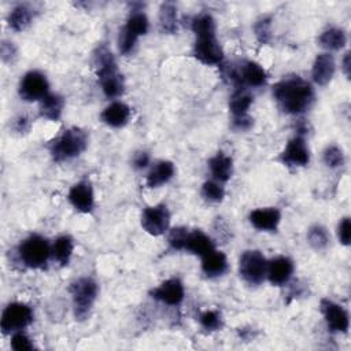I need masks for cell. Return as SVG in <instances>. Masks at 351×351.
<instances>
[{"label":"cell","instance_id":"6da1fadb","mask_svg":"<svg viewBox=\"0 0 351 351\" xmlns=\"http://www.w3.org/2000/svg\"><path fill=\"white\" fill-rule=\"evenodd\" d=\"M271 96L282 112L300 115L314 103L313 85L300 75H289L277 81L271 88Z\"/></svg>","mask_w":351,"mask_h":351},{"label":"cell","instance_id":"7a4b0ae2","mask_svg":"<svg viewBox=\"0 0 351 351\" xmlns=\"http://www.w3.org/2000/svg\"><path fill=\"white\" fill-rule=\"evenodd\" d=\"M88 140V133L78 126L64 129L48 145L52 160L62 163L80 156L86 149Z\"/></svg>","mask_w":351,"mask_h":351},{"label":"cell","instance_id":"3957f363","mask_svg":"<svg viewBox=\"0 0 351 351\" xmlns=\"http://www.w3.org/2000/svg\"><path fill=\"white\" fill-rule=\"evenodd\" d=\"M16 252L21 263L33 270L47 269L48 261L52 256L49 241L38 233H32L23 239L19 243Z\"/></svg>","mask_w":351,"mask_h":351},{"label":"cell","instance_id":"277c9868","mask_svg":"<svg viewBox=\"0 0 351 351\" xmlns=\"http://www.w3.org/2000/svg\"><path fill=\"white\" fill-rule=\"evenodd\" d=\"M69 292L71 295L75 319H86L99 296V284L92 277H80L69 285Z\"/></svg>","mask_w":351,"mask_h":351},{"label":"cell","instance_id":"5b68a950","mask_svg":"<svg viewBox=\"0 0 351 351\" xmlns=\"http://www.w3.org/2000/svg\"><path fill=\"white\" fill-rule=\"evenodd\" d=\"M267 259L259 250H245L239 258V274L248 285H261L266 280Z\"/></svg>","mask_w":351,"mask_h":351},{"label":"cell","instance_id":"8992f818","mask_svg":"<svg viewBox=\"0 0 351 351\" xmlns=\"http://www.w3.org/2000/svg\"><path fill=\"white\" fill-rule=\"evenodd\" d=\"M229 80L233 81L236 88H261L266 85V70L254 60H245L236 67H230L228 71Z\"/></svg>","mask_w":351,"mask_h":351},{"label":"cell","instance_id":"52a82bcc","mask_svg":"<svg viewBox=\"0 0 351 351\" xmlns=\"http://www.w3.org/2000/svg\"><path fill=\"white\" fill-rule=\"evenodd\" d=\"M34 319L32 307L22 302H12L7 304L1 313L0 328L3 335H11L18 330H23Z\"/></svg>","mask_w":351,"mask_h":351},{"label":"cell","instance_id":"ba28073f","mask_svg":"<svg viewBox=\"0 0 351 351\" xmlns=\"http://www.w3.org/2000/svg\"><path fill=\"white\" fill-rule=\"evenodd\" d=\"M170 211L166 203L147 206L141 211L140 225L143 230L154 237L165 234L170 228Z\"/></svg>","mask_w":351,"mask_h":351},{"label":"cell","instance_id":"9c48e42d","mask_svg":"<svg viewBox=\"0 0 351 351\" xmlns=\"http://www.w3.org/2000/svg\"><path fill=\"white\" fill-rule=\"evenodd\" d=\"M49 93V82L44 73L29 70L19 81L18 95L23 101H41Z\"/></svg>","mask_w":351,"mask_h":351},{"label":"cell","instance_id":"30bf717a","mask_svg":"<svg viewBox=\"0 0 351 351\" xmlns=\"http://www.w3.org/2000/svg\"><path fill=\"white\" fill-rule=\"evenodd\" d=\"M192 53L195 59L206 66H221L223 62V49L217 40V34L196 37Z\"/></svg>","mask_w":351,"mask_h":351},{"label":"cell","instance_id":"8fae6325","mask_svg":"<svg viewBox=\"0 0 351 351\" xmlns=\"http://www.w3.org/2000/svg\"><path fill=\"white\" fill-rule=\"evenodd\" d=\"M280 160L287 167H304L310 162V149L304 136L295 134L291 137L280 154Z\"/></svg>","mask_w":351,"mask_h":351},{"label":"cell","instance_id":"7c38bea8","mask_svg":"<svg viewBox=\"0 0 351 351\" xmlns=\"http://www.w3.org/2000/svg\"><path fill=\"white\" fill-rule=\"evenodd\" d=\"M319 310L328 329L333 333H347L350 328L348 311L339 303L324 298L319 302Z\"/></svg>","mask_w":351,"mask_h":351},{"label":"cell","instance_id":"4fadbf2b","mask_svg":"<svg viewBox=\"0 0 351 351\" xmlns=\"http://www.w3.org/2000/svg\"><path fill=\"white\" fill-rule=\"evenodd\" d=\"M149 296L163 304L177 307L184 302L185 288L178 277H171L162 281L158 287L149 291Z\"/></svg>","mask_w":351,"mask_h":351},{"label":"cell","instance_id":"5bb4252c","mask_svg":"<svg viewBox=\"0 0 351 351\" xmlns=\"http://www.w3.org/2000/svg\"><path fill=\"white\" fill-rule=\"evenodd\" d=\"M67 200L78 213L89 214L95 208V192L88 178L75 182L67 193Z\"/></svg>","mask_w":351,"mask_h":351},{"label":"cell","instance_id":"9a60e30c","mask_svg":"<svg viewBox=\"0 0 351 351\" xmlns=\"http://www.w3.org/2000/svg\"><path fill=\"white\" fill-rule=\"evenodd\" d=\"M295 271L293 261L289 256L278 255L270 261H267L266 278L274 287L287 285Z\"/></svg>","mask_w":351,"mask_h":351},{"label":"cell","instance_id":"2e32d148","mask_svg":"<svg viewBox=\"0 0 351 351\" xmlns=\"http://www.w3.org/2000/svg\"><path fill=\"white\" fill-rule=\"evenodd\" d=\"M248 221L259 232H277L281 211L277 207H259L250 213Z\"/></svg>","mask_w":351,"mask_h":351},{"label":"cell","instance_id":"e0dca14e","mask_svg":"<svg viewBox=\"0 0 351 351\" xmlns=\"http://www.w3.org/2000/svg\"><path fill=\"white\" fill-rule=\"evenodd\" d=\"M335 71H336V62L332 53L322 52L315 56L311 67V78L314 84L319 86L328 85L332 81Z\"/></svg>","mask_w":351,"mask_h":351},{"label":"cell","instance_id":"ac0fdd59","mask_svg":"<svg viewBox=\"0 0 351 351\" xmlns=\"http://www.w3.org/2000/svg\"><path fill=\"white\" fill-rule=\"evenodd\" d=\"M130 115H132L130 107L126 103L117 100V101L110 103L101 111L100 119L107 126L114 128V129H119V128H123L129 122Z\"/></svg>","mask_w":351,"mask_h":351},{"label":"cell","instance_id":"d6986e66","mask_svg":"<svg viewBox=\"0 0 351 351\" xmlns=\"http://www.w3.org/2000/svg\"><path fill=\"white\" fill-rule=\"evenodd\" d=\"M213 250H215V243L207 233H204L200 229H192V230L188 229L182 251H186L203 258Z\"/></svg>","mask_w":351,"mask_h":351},{"label":"cell","instance_id":"ffe728a7","mask_svg":"<svg viewBox=\"0 0 351 351\" xmlns=\"http://www.w3.org/2000/svg\"><path fill=\"white\" fill-rule=\"evenodd\" d=\"M200 267L206 277L217 278V277L223 276L228 271L229 263H228L226 255L222 251H218L215 248L202 258Z\"/></svg>","mask_w":351,"mask_h":351},{"label":"cell","instance_id":"44dd1931","mask_svg":"<svg viewBox=\"0 0 351 351\" xmlns=\"http://www.w3.org/2000/svg\"><path fill=\"white\" fill-rule=\"evenodd\" d=\"M92 64H93V69H95V73H96L97 78H101V77H106L108 74H112V73L118 71L115 58H114L111 49L104 44L99 45L93 51Z\"/></svg>","mask_w":351,"mask_h":351},{"label":"cell","instance_id":"7402d4cb","mask_svg":"<svg viewBox=\"0 0 351 351\" xmlns=\"http://www.w3.org/2000/svg\"><path fill=\"white\" fill-rule=\"evenodd\" d=\"M176 174V167L171 160H158L145 176L148 188H159L167 184Z\"/></svg>","mask_w":351,"mask_h":351},{"label":"cell","instance_id":"603a6c76","mask_svg":"<svg viewBox=\"0 0 351 351\" xmlns=\"http://www.w3.org/2000/svg\"><path fill=\"white\" fill-rule=\"evenodd\" d=\"M64 110V97L59 93L49 92L40 103H38V117L41 119L58 122Z\"/></svg>","mask_w":351,"mask_h":351},{"label":"cell","instance_id":"cb8c5ba5","mask_svg":"<svg viewBox=\"0 0 351 351\" xmlns=\"http://www.w3.org/2000/svg\"><path fill=\"white\" fill-rule=\"evenodd\" d=\"M208 169L213 176V180L225 184L232 178L233 159L223 152H217L214 156L208 159Z\"/></svg>","mask_w":351,"mask_h":351},{"label":"cell","instance_id":"d4e9b609","mask_svg":"<svg viewBox=\"0 0 351 351\" xmlns=\"http://www.w3.org/2000/svg\"><path fill=\"white\" fill-rule=\"evenodd\" d=\"M318 44L329 53L333 51H340L347 44V34L343 29L332 26L321 32L318 36Z\"/></svg>","mask_w":351,"mask_h":351},{"label":"cell","instance_id":"484cf974","mask_svg":"<svg viewBox=\"0 0 351 351\" xmlns=\"http://www.w3.org/2000/svg\"><path fill=\"white\" fill-rule=\"evenodd\" d=\"M73 251H74V240L69 234H62L56 237L51 244L52 259L56 261L60 266H67L70 263Z\"/></svg>","mask_w":351,"mask_h":351},{"label":"cell","instance_id":"4316f807","mask_svg":"<svg viewBox=\"0 0 351 351\" xmlns=\"http://www.w3.org/2000/svg\"><path fill=\"white\" fill-rule=\"evenodd\" d=\"M158 25L162 33L174 34L178 27V18H177V7L171 1L162 3L159 7L158 14Z\"/></svg>","mask_w":351,"mask_h":351},{"label":"cell","instance_id":"83f0119b","mask_svg":"<svg viewBox=\"0 0 351 351\" xmlns=\"http://www.w3.org/2000/svg\"><path fill=\"white\" fill-rule=\"evenodd\" d=\"M254 101V96L247 88H236L229 99V111L232 117L245 115Z\"/></svg>","mask_w":351,"mask_h":351},{"label":"cell","instance_id":"f1b7e54d","mask_svg":"<svg viewBox=\"0 0 351 351\" xmlns=\"http://www.w3.org/2000/svg\"><path fill=\"white\" fill-rule=\"evenodd\" d=\"M33 21V11L29 5L26 4H18L15 5L8 16H7V22L8 26L14 30V32H23Z\"/></svg>","mask_w":351,"mask_h":351},{"label":"cell","instance_id":"f546056e","mask_svg":"<svg viewBox=\"0 0 351 351\" xmlns=\"http://www.w3.org/2000/svg\"><path fill=\"white\" fill-rule=\"evenodd\" d=\"M123 29L129 32L132 36H134L136 38H140L141 36H145L148 33V29H149L148 16L143 10H133L128 16L123 25Z\"/></svg>","mask_w":351,"mask_h":351},{"label":"cell","instance_id":"4dcf8cb0","mask_svg":"<svg viewBox=\"0 0 351 351\" xmlns=\"http://www.w3.org/2000/svg\"><path fill=\"white\" fill-rule=\"evenodd\" d=\"M99 80H100L101 90L107 99H118L123 95L125 81H123L122 74H119L118 71L108 74L106 77H101Z\"/></svg>","mask_w":351,"mask_h":351},{"label":"cell","instance_id":"1f68e13d","mask_svg":"<svg viewBox=\"0 0 351 351\" xmlns=\"http://www.w3.org/2000/svg\"><path fill=\"white\" fill-rule=\"evenodd\" d=\"M307 241L311 245V248H314L315 251H322L329 245L330 241V236L329 232L325 226H322L321 223H314L308 228L307 230Z\"/></svg>","mask_w":351,"mask_h":351},{"label":"cell","instance_id":"d6a6232c","mask_svg":"<svg viewBox=\"0 0 351 351\" xmlns=\"http://www.w3.org/2000/svg\"><path fill=\"white\" fill-rule=\"evenodd\" d=\"M191 29H192V32L195 33V37L215 34V32H217L215 19L213 18L211 14L202 12V14L196 15V16L192 19V22H191Z\"/></svg>","mask_w":351,"mask_h":351},{"label":"cell","instance_id":"836d02e7","mask_svg":"<svg viewBox=\"0 0 351 351\" xmlns=\"http://www.w3.org/2000/svg\"><path fill=\"white\" fill-rule=\"evenodd\" d=\"M197 319H199L200 326L207 332H215V330H219L223 326L222 314L215 308L202 311L199 314Z\"/></svg>","mask_w":351,"mask_h":351},{"label":"cell","instance_id":"e575fe53","mask_svg":"<svg viewBox=\"0 0 351 351\" xmlns=\"http://www.w3.org/2000/svg\"><path fill=\"white\" fill-rule=\"evenodd\" d=\"M202 196L208 203H219L225 197L223 184L215 180H207L202 185Z\"/></svg>","mask_w":351,"mask_h":351},{"label":"cell","instance_id":"d590c367","mask_svg":"<svg viewBox=\"0 0 351 351\" xmlns=\"http://www.w3.org/2000/svg\"><path fill=\"white\" fill-rule=\"evenodd\" d=\"M322 162L329 169H339L344 165L346 158L343 149L337 145H328L322 152Z\"/></svg>","mask_w":351,"mask_h":351},{"label":"cell","instance_id":"8d00e7d4","mask_svg":"<svg viewBox=\"0 0 351 351\" xmlns=\"http://www.w3.org/2000/svg\"><path fill=\"white\" fill-rule=\"evenodd\" d=\"M254 33L261 44H269L271 40V16L263 15L256 19L254 25Z\"/></svg>","mask_w":351,"mask_h":351},{"label":"cell","instance_id":"74e56055","mask_svg":"<svg viewBox=\"0 0 351 351\" xmlns=\"http://www.w3.org/2000/svg\"><path fill=\"white\" fill-rule=\"evenodd\" d=\"M186 233H188V228L185 226H177L173 228L169 232L167 236V244L173 251H182L184 250V243L186 239Z\"/></svg>","mask_w":351,"mask_h":351},{"label":"cell","instance_id":"f35d334b","mask_svg":"<svg viewBox=\"0 0 351 351\" xmlns=\"http://www.w3.org/2000/svg\"><path fill=\"white\" fill-rule=\"evenodd\" d=\"M11 348L15 351H30L34 350V344L32 339L22 330L14 332L11 336Z\"/></svg>","mask_w":351,"mask_h":351},{"label":"cell","instance_id":"ab89813d","mask_svg":"<svg viewBox=\"0 0 351 351\" xmlns=\"http://www.w3.org/2000/svg\"><path fill=\"white\" fill-rule=\"evenodd\" d=\"M337 239L339 243L343 245H350L351 243V222H350V217H344L339 221L337 223Z\"/></svg>","mask_w":351,"mask_h":351},{"label":"cell","instance_id":"60d3db41","mask_svg":"<svg viewBox=\"0 0 351 351\" xmlns=\"http://www.w3.org/2000/svg\"><path fill=\"white\" fill-rule=\"evenodd\" d=\"M252 125H254V118L250 114L232 117V129H234L236 132H247L252 128Z\"/></svg>","mask_w":351,"mask_h":351},{"label":"cell","instance_id":"b9f144b4","mask_svg":"<svg viewBox=\"0 0 351 351\" xmlns=\"http://www.w3.org/2000/svg\"><path fill=\"white\" fill-rule=\"evenodd\" d=\"M149 162H151V156L147 151H137L132 158V166L136 170H143V169L148 167Z\"/></svg>","mask_w":351,"mask_h":351},{"label":"cell","instance_id":"7bdbcfd3","mask_svg":"<svg viewBox=\"0 0 351 351\" xmlns=\"http://www.w3.org/2000/svg\"><path fill=\"white\" fill-rule=\"evenodd\" d=\"M0 53H1L3 62H5V63H12L14 59L16 58V48H15V45H14L12 43H10V41H3V43H1V51H0Z\"/></svg>","mask_w":351,"mask_h":351},{"label":"cell","instance_id":"ee69618b","mask_svg":"<svg viewBox=\"0 0 351 351\" xmlns=\"http://www.w3.org/2000/svg\"><path fill=\"white\" fill-rule=\"evenodd\" d=\"M341 70L347 78H350V71H351V55L350 51H347L341 59Z\"/></svg>","mask_w":351,"mask_h":351},{"label":"cell","instance_id":"f6af8a7d","mask_svg":"<svg viewBox=\"0 0 351 351\" xmlns=\"http://www.w3.org/2000/svg\"><path fill=\"white\" fill-rule=\"evenodd\" d=\"M15 130L18 133H22V132H27L29 130V119L26 117H19L16 121H15Z\"/></svg>","mask_w":351,"mask_h":351}]
</instances>
